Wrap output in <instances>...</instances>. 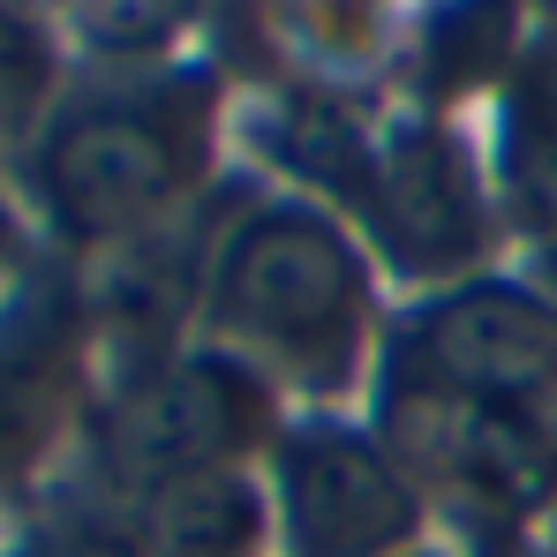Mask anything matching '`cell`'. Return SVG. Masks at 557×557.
<instances>
[{"mask_svg": "<svg viewBox=\"0 0 557 557\" xmlns=\"http://www.w3.org/2000/svg\"><path fill=\"white\" fill-rule=\"evenodd\" d=\"M211 159V91L203 84H113L61 98L30 136V196L61 242H128L159 226Z\"/></svg>", "mask_w": 557, "mask_h": 557, "instance_id": "obj_1", "label": "cell"}, {"mask_svg": "<svg viewBox=\"0 0 557 557\" xmlns=\"http://www.w3.org/2000/svg\"><path fill=\"white\" fill-rule=\"evenodd\" d=\"M211 324L234 355L347 376L370 332V257L324 203H257L211 257Z\"/></svg>", "mask_w": 557, "mask_h": 557, "instance_id": "obj_2", "label": "cell"}, {"mask_svg": "<svg viewBox=\"0 0 557 557\" xmlns=\"http://www.w3.org/2000/svg\"><path fill=\"white\" fill-rule=\"evenodd\" d=\"M557 301L535 278H453L384 347V414L407 407H550Z\"/></svg>", "mask_w": 557, "mask_h": 557, "instance_id": "obj_3", "label": "cell"}, {"mask_svg": "<svg viewBox=\"0 0 557 557\" xmlns=\"http://www.w3.org/2000/svg\"><path fill=\"white\" fill-rule=\"evenodd\" d=\"M278 550L286 557H414L430 528V482L362 422H294L264 453Z\"/></svg>", "mask_w": 557, "mask_h": 557, "instance_id": "obj_4", "label": "cell"}, {"mask_svg": "<svg viewBox=\"0 0 557 557\" xmlns=\"http://www.w3.org/2000/svg\"><path fill=\"white\" fill-rule=\"evenodd\" d=\"M98 437L128 497L196 467H249V453L278 437L272 384L234 347H174L113 392Z\"/></svg>", "mask_w": 557, "mask_h": 557, "instance_id": "obj_5", "label": "cell"}, {"mask_svg": "<svg viewBox=\"0 0 557 557\" xmlns=\"http://www.w3.org/2000/svg\"><path fill=\"white\" fill-rule=\"evenodd\" d=\"M414 474L445 482L453 497H467L482 520L497 512L505 528H528L535 512H557V422L550 407H407L384 414V430H407Z\"/></svg>", "mask_w": 557, "mask_h": 557, "instance_id": "obj_6", "label": "cell"}, {"mask_svg": "<svg viewBox=\"0 0 557 557\" xmlns=\"http://www.w3.org/2000/svg\"><path fill=\"white\" fill-rule=\"evenodd\" d=\"M376 219L399 234V249L430 272H467L490 234V182L467 159V144L437 121H399L370 151ZM474 278V272H467Z\"/></svg>", "mask_w": 557, "mask_h": 557, "instance_id": "obj_7", "label": "cell"}, {"mask_svg": "<svg viewBox=\"0 0 557 557\" xmlns=\"http://www.w3.org/2000/svg\"><path fill=\"white\" fill-rule=\"evenodd\" d=\"M136 557H264L278 543L272 490L257 467H196L136 490L128 512Z\"/></svg>", "mask_w": 557, "mask_h": 557, "instance_id": "obj_8", "label": "cell"}, {"mask_svg": "<svg viewBox=\"0 0 557 557\" xmlns=\"http://www.w3.org/2000/svg\"><path fill=\"white\" fill-rule=\"evenodd\" d=\"M497 203L535 234H557V98L535 91L505 113V136H497Z\"/></svg>", "mask_w": 557, "mask_h": 557, "instance_id": "obj_9", "label": "cell"}, {"mask_svg": "<svg viewBox=\"0 0 557 557\" xmlns=\"http://www.w3.org/2000/svg\"><path fill=\"white\" fill-rule=\"evenodd\" d=\"M53 46H46V23L38 15H15V8H0V121H46L53 106Z\"/></svg>", "mask_w": 557, "mask_h": 557, "instance_id": "obj_10", "label": "cell"}, {"mask_svg": "<svg viewBox=\"0 0 557 557\" xmlns=\"http://www.w3.org/2000/svg\"><path fill=\"white\" fill-rule=\"evenodd\" d=\"M53 422V376L46 362H30L23 347L0 355V460L8 453H30Z\"/></svg>", "mask_w": 557, "mask_h": 557, "instance_id": "obj_11", "label": "cell"}, {"mask_svg": "<svg viewBox=\"0 0 557 557\" xmlns=\"http://www.w3.org/2000/svg\"><path fill=\"white\" fill-rule=\"evenodd\" d=\"M61 557H136V543L128 535H84V543H69Z\"/></svg>", "mask_w": 557, "mask_h": 557, "instance_id": "obj_12", "label": "cell"}, {"mask_svg": "<svg viewBox=\"0 0 557 557\" xmlns=\"http://www.w3.org/2000/svg\"><path fill=\"white\" fill-rule=\"evenodd\" d=\"M535 286L557 301V234H550V242H535Z\"/></svg>", "mask_w": 557, "mask_h": 557, "instance_id": "obj_13", "label": "cell"}, {"mask_svg": "<svg viewBox=\"0 0 557 557\" xmlns=\"http://www.w3.org/2000/svg\"><path fill=\"white\" fill-rule=\"evenodd\" d=\"M512 557H557V550H512Z\"/></svg>", "mask_w": 557, "mask_h": 557, "instance_id": "obj_14", "label": "cell"}, {"mask_svg": "<svg viewBox=\"0 0 557 557\" xmlns=\"http://www.w3.org/2000/svg\"><path fill=\"white\" fill-rule=\"evenodd\" d=\"M414 557H437V550H414Z\"/></svg>", "mask_w": 557, "mask_h": 557, "instance_id": "obj_15", "label": "cell"}]
</instances>
